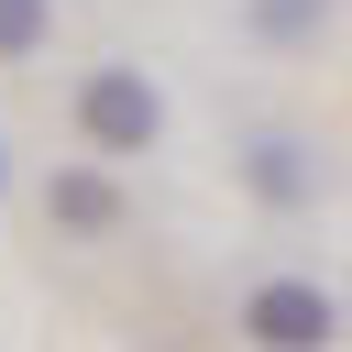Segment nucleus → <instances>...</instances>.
I'll use <instances>...</instances> for the list:
<instances>
[{"label": "nucleus", "mask_w": 352, "mask_h": 352, "mask_svg": "<svg viewBox=\"0 0 352 352\" xmlns=\"http://www.w3.org/2000/svg\"><path fill=\"white\" fill-rule=\"evenodd\" d=\"M242 187L264 198V209H308L319 198V143H297V132H242Z\"/></svg>", "instance_id": "obj_4"}, {"label": "nucleus", "mask_w": 352, "mask_h": 352, "mask_svg": "<svg viewBox=\"0 0 352 352\" xmlns=\"http://www.w3.org/2000/svg\"><path fill=\"white\" fill-rule=\"evenodd\" d=\"M77 143L88 154H154L165 143V88L143 66H88L77 77Z\"/></svg>", "instance_id": "obj_1"}, {"label": "nucleus", "mask_w": 352, "mask_h": 352, "mask_svg": "<svg viewBox=\"0 0 352 352\" xmlns=\"http://www.w3.org/2000/svg\"><path fill=\"white\" fill-rule=\"evenodd\" d=\"M44 44H55V0H0V66H22Z\"/></svg>", "instance_id": "obj_6"}, {"label": "nucleus", "mask_w": 352, "mask_h": 352, "mask_svg": "<svg viewBox=\"0 0 352 352\" xmlns=\"http://www.w3.org/2000/svg\"><path fill=\"white\" fill-rule=\"evenodd\" d=\"M0 187H11V143H0Z\"/></svg>", "instance_id": "obj_7"}, {"label": "nucleus", "mask_w": 352, "mask_h": 352, "mask_svg": "<svg viewBox=\"0 0 352 352\" xmlns=\"http://www.w3.org/2000/svg\"><path fill=\"white\" fill-rule=\"evenodd\" d=\"M242 33H253V44H275V55H297V44H319V33H330V0H242Z\"/></svg>", "instance_id": "obj_5"}, {"label": "nucleus", "mask_w": 352, "mask_h": 352, "mask_svg": "<svg viewBox=\"0 0 352 352\" xmlns=\"http://www.w3.org/2000/svg\"><path fill=\"white\" fill-rule=\"evenodd\" d=\"M242 341H264V352H319V341H341V308H330V286H308V275H264V286L242 297Z\"/></svg>", "instance_id": "obj_2"}, {"label": "nucleus", "mask_w": 352, "mask_h": 352, "mask_svg": "<svg viewBox=\"0 0 352 352\" xmlns=\"http://www.w3.org/2000/svg\"><path fill=\"white\" fill-rule=\"evenodd\" d=\"M44 220H55L66 242H110V231L132 220V198H121L110 165H55V176H44Z\"/></svg>", "instance_id": "obj_3"}]
</instances>
